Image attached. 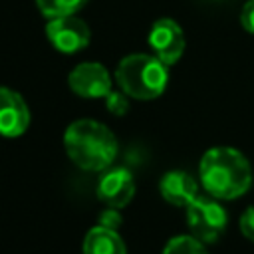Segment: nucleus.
I'll return each mask as SVG.
<instances>
[{
	"instance_id": "nucleus-8",
	"label": "nucleus",
	"mask_w": 254,
	"mask_h": 254,
	"mask_svg": "<svg viewBox=\"0 0 254 254\" xmlns=\"http://www.w3.org/2000/svg\"><path fill=\"white\" fill-rule=\"evenodd\" d=\"M30 125V109L22 95L10 87H0V135L20 137Z\"/></svg>"
},
{
	"instance_id": "nucleus-10",
	"label": "nucleus",
	"mask_w": 254,
	"mask_h": 254,
	"mask_svg": "<svg viewBox=\"0 0 254 254\" xmlns=\"http://www.w3.org/2000/svg\"><path fill=\"white\" fill-rule=\"evenodd\" d=\"M161 196L173 206H189L198 196L196 181L185 171H169L159 183Z\"/></svg>"
},
{
	"instance_id": "nucleus-5",
	"label": "nucleus",
	"mask_w": 254,
	"mask_h": 254,
	"mask_svg": "<svg viewBox=\"0 0 254 254\" xmlns=\"http://www.w3.org/2000/svg\"><path fill=\"white\" fill-rule=\"evenodd\" d=\"M46 36L52 46L62 54H77L89 44V28L77 16L50 18L46 24Z\"/></svg>"
},
{
	"instance_id": "nucleus-16",
	"label": "nucleus",
	"mask_w": 254,
	"mask_h": 254,
	"mask_svg": "<svg viewBox=\"0 0 254 254\" xmlns=\"http://www.w3.org/2000/svg\"><path fill=\"white\" fill-rule=\"evenodd\" d=\"M117 210H119V208H111V206H107V210H103L101 216H99V226L117 230L119 224H121V214H119Z\"/></svg>"
},
{
	"instance_id": "nucleus-11",
	"label": "nucleus",
	"mask_w": 254,
	"mask_h": 254,
	"mask_svg": "<svg viewBox=\"0 0 254 254\" xmlns=\"http://www.w3.org/2000/svg\"><path fill=\"white\" fill-rule=\"evenodd\" d=\"M83 254H127V248L117 230L97 224L85 234Z\"/></svg>"
},
{
	"instance_id": "nucleus-13",
	"label": "nucleus",
	"mask_w": 254,
	"mask_h": 254,
	"mask_svg": "<svg viewBox=\"0 0 254 254\" xmlns=\"http://www.w3.org/2000/svg\"><path fill=\"white\" fill-rule=\"evenodd\" d=\"M163 254H208L202 242L194 236H175L167 242Z\"/></svg>"
},
{
	"instance_id": "nucleus-12",
	"label": "nucleus",
	"mask_w": 254,
	"mask_h": 254,
	"mask_svg": "<svg viewBox=\"0 0 254 254\" xmlns=\"http://www.w3.org/2000/svg\"><path fill=\"white\" fill-rule=\"evenodd\" d=\"M36 4L46 18H62L79 12L87 0H36Z\"/></svg>"
},
{
	"instance_id": "nucleus-9",
	"label": "nucleus",
	"mask_w": 254,
	"mask_h": 254,
	"mask_svg": "<svg viewBox=\"0 0 254 254\" xmlns=\"http://www.w3.org/2000/svg\"><path fill=\"white\" fill-rule=\"evenodd\" d=\"M133 194H135V181L127 169H121V167L111 169L97 183V198L111 208L127 206Z\"/></svg>"
},
{
	"instance_id": "nucleus-2",
	"label": "nucleus",
	"mask_w": 254,
	"mask_h": 254,
	"mask_svg": "<svg viewBox=\"0 0 254 254\" xmlns=\"http://www.w3.org/2000/svg\"><path fill=\"white\" fill-rule=\"evenodd\" d=\"M67 157L83 171H105L117 157V139L109 127L93 119H77L64 133Z\"/></svg>"
},
{
	"instance_id": "nucleus-1",
	"label": "nucleus",
	"mask_w": 254,
	"mask_h": 254,
	"mask_svg": "<svg viewBox=\"0 0 254 254\" xmlns=\"http://www.w3.org/2000/svg\"><path fill=\"white\" fill-rule=\"evenodd\" d=\"M198 175L204 190L220 200L238 198L252 185V167L248 159L232 147L208 149L200 159Z\"/></svg>"
},
{
	"instance_id": "nucleus-6",
	"label": "nucleus",
	"mask_w": 254,
	"mask_h": 254,
	"mask_svg": "<svg viewBox=\"0 0 254 254\" xmlns=\"http://www.w3.org/2000/svg\"><path fill=\"white\" fill-rule=\"evenodd\" d=\"M149 46L165 65H173L185 52V34L181 26L171 18H161L151 26Z\"/></svg>"
},
{
	"instance_id": "nucleus-4",
	"label": "nucleus",
	"mask_w": 254,
	"mask_h": 254,
	"mask_svg": "<svg viewBox=\"0 0 254 254\" xmlns=\"http://www.w3.org/2000/svg\"><path fill=\"white\" fill-rule=\"evenodd\" d=\"M226 210L214 196H196L187 206V224L200 242H216L226 230Z\"/></svg>"
},
{
	"instance_id": "nucleus-14",
	"label": "nucleus",
	"mask_w": 254,
	"mask_h": 254,
	"mask_svg": "<svg viewBox=\"0 0 254 254\" xmlns=\"http://www.w3.org/2000/svg\"><path fill=\"white\" fill-rule=\"evenodd\" d=\"M125 95H127V93H123V91H113V89H111V91L103 97L107 111L113 113V115H117V117L125 115V113L129 111V101H127Z\"/></svg>"
},
{
	"instance_id": "nucleus-15",
	"label": "nucleus",
	"mask_w": 254,
	"mask_h": 254,
	"mask_svg": "<svg viewBox=\"0 0 254 254\" xmlns=\"http://www.w3.org/2000/svg\"><path fill=\"white\" fill-rule=\"evenodd\" d=\"M238 224H240V232H242V236H246L248 240L254 242V206H248V208L242 212Z\"/></svg>"
},
{
	"instance_id": "nucleus-17",
	"label": "nucleus",
	"mask_w": 254,
	"mask_h": 254,
	"mask_svg": "<svg viewBox=\"0 0 254 254\" xmlns=\"http://www.w3.org/2000/svg\"><path fill=\"white\" fill-rule=\"evenodd\" d=\"M240 24L246 32L254 34V0H248L240 10Z\"/></svg>"
},
{
	"instance_id": "nucleus-7",
	"label": "nucleus",
	"mask_w": 254,
	"mask_h": 254,
	"mask_svg": "<svg viewBox=\"0 0 254 254\" xmlns=\"http://www.w3.org/2000/svg\"><path fill=\"white\" fill-rule=\"evenodd\" d=\"M71 91L85 99L105 97L111 91V75L99 62H83L75 65L67 77Z\"/></svg>"
},
{
	"instance_id": "nucleus-3",
	"label": "nucleus",
	"mask_w": 254,
	"mask_h": 254,
	"mask_svg": "<svg viewBox=\"0 0 254 254\" xmlns=\"http://www.w3.org/2000/svg\"><path fill=\"white\" fill-rule=\"evenodd\" d=\"M169 65H165L157 56L131 54L117 64L115 79L123 93L133 99H155L169 83Z\"/></svg>"
}]
</instances>
